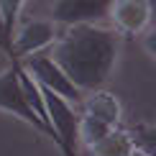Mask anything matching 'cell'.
I'll list each match as a JSON object with an SVG mask.
<instances>
[{
  "instance_id": "cell-2",
  "label": "cell",
  "mask_w": 156,
  "mask_h": 156,
  "mask_svg": "<svg viewBox=\"0 0 156 156\" xmlns=\"http://www.w3.org/2000/svg\"><path fill=\"white\" fill-rule=\"evenodd\" d=\"M38 84V82H36ZM41 97H44V108H46V118L51 126V141H56V146L64 151V156H77V126H80V113L77 105L67 102L64 97L54 95L51 90L41 87Z\"/></svg>"
},
{
  "instance_id": "cell-13",
  "label": "cell",
  "mask_w": 156,
  "mask_h": 156,
  "mask_svg": "<svg viewBox=\"0 0 156 156\" xmlns=\"http://www.w3.org/2000/svg\"><path fill=\"white\" fill-rule=\"evenodd\" d=\"M128 156H154L151 151H146V148H141V146H136L133 144V148H131V151H128Z\"/></svg>"
},
{
  "instance_id": "cell-9",
  "label": "cell",
  "mask_w": 156,
  "mask_h": 156,
  "mask_svg": "<svg viewBox=\"0 0 156 156\" xmlns=\"http://www.w3.org/2000/svg\"><path fill=\"white\" fill-rule=\"evenodd\" d=\"M87 148H90V156H128V151L133 148V138H131V133H123L113 128L97 144L87 146Z\"/></svg>"
},
{
  "instance_id": "cell-5",
  "label": "cell",
  "mask_w": 156,
  "mask_h": 156,
  "mask_svg": "<svg viewBox=\"0 0 156 156\" xmlns=\"http://www.w3.org/2000/svg\"><path fill=\"white\" fill-rule=\"evenodd\" d=\"M56 38V23L54 21H28L23 23L18 31H13L10 38V59H26L31 54H38V51L49 49Z\"/></svg>"
},
{
  "instance_id": "cell-8",
  "label": "cell",
  "mask_w": 156,
  "mask_h": 156,
  "mask_svg": "<svg viewBox=\"0 0 156 156\" xmlns=\"http://www.w3.org/2000/svg\"><path fill=\"white\" fill-rule=\"evenodd\" d=\"M82 108H84V115L100 118V120L110 123V126H118L120 113H123L118 97H115L113 92H108V90H102V87H97L87 97H82Z\"/></svg>"
},
{
  "instance_id": "cell-10",
  "label": "cell",
  "mask_w": 156,
  "mask_h": 156,
  "mask_svg": "<svg viewBox=\"0 0 156 156\" xmlns=\"http://www.w3.org/2000/svg\"><path fill=\"white\" fill-rule=\"evenodd\" d=\"M26 0H0V46L10 51V38Z\"/></svg>"
},
{
  "instance_id": "cell-4",
  "label": "cell",
  "mask_w": 156,
  "mask_h": 156,
  "mask_svg": "<svg viewBox=\"0 0 156 156\" xmlns=\"http://www.w3.org/2000/svg\"><path fill=\"white\" fill-rule=\"evenodd\" d=\"M0 110L16 115V118H21L23 123L34 126L36 131H41L44 136H46L44 123L38 120V115L31 110V105L26 102V97H23L21 82H18V59H10V67L5 69V72H0Z\"/></svg>"
},
{
  "instance_id": "cell-12",
  "label": "cell",
  "mask_w": 156,
  "mask_h": 156,
  "mask_svg": "<svg viewBox=\"0 0 156 156\" xmlns=\"http://www.w3.org/2000/svg\"><path fill=\"white\" fill-rule=\"evenodd\" d=\"M144 34H146V41H144V46H146V54L154 59V31H148V28H146Z\"/></svg>"
},
{
  "instance_id": "cell-7",
  "label": "cell",
  "mask_w": 156,
  "mask_h": 156,
  "mask_svg": "<svg viewBox=\"0 0 156 156\" xmlns=\"http://www.w3.org/2000/svg\"><path fill=\"white\" fill-rule=\"evenodd\" d=\"M108 18L120 34L138 36L151 23V0H113Z\"/></svg>"
},
{
  "instance_id": "cell-6",
  "label": "cell",
  "mask_w": 156,
  "mask_h": 156,
  "mask_svg": "<svg viewBox=\"0 0 156 156\" xmlns=\"http://www.w3.org/2000/svg\"><path fill=\"white\" fill-rule=\"evenodd\" d=\"M113 0H56L51 8V21L62 26L102 23Z\"/></svg>"
},
{
  "instance_id": "cell-3",
  "label": "cell",
  "mask_w": 156,
  "mask_h": 156,
  "mask_svg": "<svg viewBox=\"0 0 156 156\" xmlns=\"http://www.w3.org/2000/svg\"><path fill=\"white\" fill-rule=\"evenodd\" d=\"M23 69L28 72L34 80L41 84V87H46V90H51L54 95H59V97H64L67 102H72V105H80L82 102V90L77 87V84L69 80L67 74L59 69V64H56L51 56H46V54H31V56H26V62H23Z\"/></svg>"
},
{
  "instance_id": "cell-1",
  "label": "cell",
  "mask_w": 156,
  "mask_h": 156,
  "mask_svg": "<svg viewBox=\"0 0 156 156\" xmlns=\"http://www.w3.org/2000/svg\"><path fill=\"white\" fill-rule=\"evenodd\" d=\"M118 54L120 38L115 31L102 28L100 23H80L54 38L49 56L82 92H92L110 80Z\"/></svg>"
},
{
  "instance_id": "cell-11",
  "label": "cell",
  "mask_w": 156,
  "mask_h": 156,
  "mask_svg": "<svg viewBox=\"0 0 156 156\" xmlns=\"http://www.w3.org/2000/svg\"><path fill=\"white\" fill-rule=\"evenodd\" d=\"M115 126L100 120V118H92V115H80V126H77V141L84 146H92L102 138L105 133H110Z\"/></svg>"
}]
</instances>
